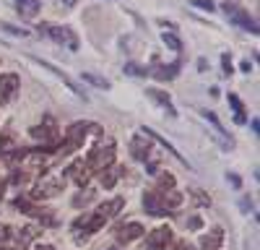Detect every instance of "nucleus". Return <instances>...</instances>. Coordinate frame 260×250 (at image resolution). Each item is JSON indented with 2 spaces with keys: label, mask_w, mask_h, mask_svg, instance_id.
I'll list each match as a JSON object with an SVG mask.
<instances>
[{
  "label": "nucleus",
  "mask_w": 260,
  "mask_h": 250,
  "mask_svg": "<svg viewBox=\"0 0 260 250\" xmlns=\"http://www.w3.org/2000/svg\"><path fill=\"white\" fill-rule=\"evenodd\" d=\"M6 185H8V180H0V196L6 193Z\"/></svg>",
  "instance_id": "nucleus-36"
},
{
  "label": "nucleus",
  "mask_w": 260,
  "mask_h": 250,
  "mask_svg": "<svg viewBox=\"0 0 260 250\" xmlns=\"http://www.w3.org/2000/svg\"><path fill=\"white\" fill-rule=\"evenodd\" d=\"M60 185H62L60 177H45V180L37 185V191H31V201H47V198H55V196L60 193Z\"/></svg>",
  "instance_id": "nucleus-9"
},
{
  "label": "nucleus",
  "mask_w": 260,
  "mask_h": 250,
  "mask_svg": "<svg viewBox=\"0 0 260 250\" xmlns=\"http://www.w3.org/2000/svg\"><path fill=\"white\" fill-rule=\"evenodd\" d=\"M65 177H71L78 188H86V185H89V180L94 177V172L89 170V164H86V162H73L68 170H65Z\"/></svg>",
  "instance_id": "nucleus-11"
},
{
  "label": "nucleus",
  "mask_w": 260,
  "mask_h": 250,
  "mask_svg": "<svg viewBox=\"0 0 260 250\" xmlns=\"http://www.w3.org/2000/svg\"><path fill=\"white\" fill-rule=\"evenodd\" d=\"M195 6H198V8H208V11H213V3H211V0H195Z\"/></svg>",
  "instance_id": "nucleus-31"
},
{
  "label": "nucleus",
  "mask_w": 260,
  "mask_h": 250,
  "mask_svg": "<svg viewBox=\"0 0 260 250\" xmlns=\"http://www.w3.org/2000/svg\"><path fill=\"white\" fill-rule=\"evenodd\" d=\"M159 175V180H156V191L159 193H167V191H175V175L172 172H156Z\"/></svg>",
  "instance_id": "nucleus-21"
},
{
  "label": "nucleus",
  "mask_w": 260,
  "mask_h": 250,
  "mask_svg": "<svg viewBox=\"0 0 260 250\" xmlns=\"http://www.w3.org/2000/svg\"><path fill=\"white\" fill-rule=\"evenodd\" d=\"M226 8V13H232V18L237 21V26H242L245 32H250V34H257V24H255V18L247 13V11H242V8H237V6H224Z\"/></svg>",
  "instance_id": "nucleus-12"
},
{
  "label": "nucleus",
  "mask_w": 260,
  "mask_h": 250,
  "mask_svg": "<svg viewBox=\"0 0 260 250\" xmlns=\"http://www.w3.org/2000/svg\"><path fill=\"white\" fill-rule=\"evenodd\" d=\"M229 180H232V185H237V188H240V185H242V180H240V175H229Z\"/></svg>",
  "instance_id": "nucleus-33"
},
{
  "label": "nucleus",
  "mask_w": 260,
  "mask_h": 250,
  "mask_svg": "<svg viewBox=\"0 0 260 250\" xmlns=\"http://www.w3.org/2000/svg\"><path fill=\"white\" fill-rule=\"evenodd\" d=\"M18 89H21V78L16 73H3L0 76V107L11 104L16 99Z\"/></svg>",
  "instance_id": "nucleus-7"
},
{
  "label": "nucleus",
  "mask_w": 260,
  "mask_h": 250,
  "mask_svg": "<svg viewBox=\"0 0 260 250\" xmlns=\"http://www.w3.org/2000/svg\"><path fill=\"white\" fill-rule=\"evenodd\" d=\"M143 211H148L151 216H167L169 214V206H167V196L159 193L156 188L143 193Z\"/></svg>",
  "instance_id": "nucleus-5"
},
{
  "label": "nucleus",
  "mask_w": 260,
  "mask_h": 250,
  "mask_svg": "<svg viewBox=\"0 0 260 250\" xmlns=\"http://www.w3.org/2000/svg\"><path fill=\"white\" fill-rule=\"evenodd\" d=\"M115 157H117V146L115 141H102L96 146H91L89 157H86V164L94 175H99L102 170H107L110 164H115Z\"/></svg>",
  "instance_id": "nucleus-1"
},
{
  "label": "nucleus",
  "mask_w": 260,
  "mask_h": 250,
  "mask_svg": "<svg viewBox=\"0 0 260 250\" xmlns=\"http://www.w3.org/2000/svg\"><path fill=\"white\" fill-rule=\"evenodd\" d=\"M94 198V191H83V193H78L76 198H73V206H81V203H89Z\"/></svg>",
  "instance_id": "nucleus-28"
},
{
  "label": "nucleus",
  "mask_w": 260,
  "mask_h": 250,
  "mask_svg": "<svg viewBox=\"0 0 260 250\" xmlns=\"http://www.w3.org/2000/svg\"><path fill=\"white\" fill-rule=\"evenodd\" d=\"M83 81H89L91 86H96V89H110V81L102 78V76H94V73H83Z\"/></svg>",
  "instance_id": "nucleus-25"
},
{
  "label": "nucleus",
  "mask_w": 260,
  "mask_h": 250,
  "mask_svg": "<svg viewBox=\"0 0 260 250\" xmlns=\"http://www.w3.org/2000/svg\"><path fill=\"white\" fill-rule=\"evenodd\" d=\"M122 206H125V198H120V196H117V198H110V201L99 203L94 214H96V216H102L104 222H110L112 216H117V214L122 211Z\"/></svg>",
  "instance_id": "nucleus-13"
},
{
  "label": "nucleus",
  "mask_w": 260,
  "mask_h": 250,
  "mask_svg": "<svg viewBox=\"0 0 260 250\" xmlns=\"http://www.w3.org/2000/svg\"><path fill=\"white\" fill-rule=\"evenodd\" d=\"M221 63H224V71L232 73V63H229V55H221Z\"/></svg>",
  "instance_id": "nucleus-32"
},
{
  "label": "nucleus",
  "mask_w": 260,
  "mask_h": 250,
  "mask_svg": "<svg viewBox=\"0 0 260 250\" xmlns=\"http://www.w3.org/2000/svg\"><path fill=\"white\" fill-rule=\"evenodd\" d=\"M229 104H232V110H234V120L242 125V122L247 120V115H245V107H242V99L237 97V94H229Z\"/></svg>",
  "instance_id": "nucleus-23"
},
{
  "label": "nucleus",
  "mask_w": 260,
  "mask_h": 250,
  "mask_svg": "<svg viewBox=\"0 0 260 250\" xmlns=\"http://www.w3.org/2000/svg\"><path fill=\"white\" fill-rule=\"evenodd\" d=\"M221 242H224V229L213 227L208 229V235L201 237V250H221Z\"/></svg>",
  "instance_id": "nucleus-15"
},
{
  "label": "nucleus",
  "mask_w": 260,
  "mask_h": 250,
  "mask_svg": "<svg viewBox=\"0 0 260 250\" xmlns=\"http://www.w3.org/2000/svg\"><path fill=\"white\" fill-rule=\"evenodd\" d=\"M175 235H172L169 227H156L146 235V245L143 250H175Z\"/></svg>",
  "instance_id": "nucleus-4"
},
{
  "label": "nucleus",
  "mask_w": 260,
  "mask_h": 250,
  "mask_svg": "<svg viewBox=\"0 0 260 250\" xmlns=\"http://www.w3.org/2000/svg\"><path fill=\"white\" fill-rule=\"evenodd\" d=\"M42 8V0H16V11L21 13V18H37Z\"/></svg>",
  "instance_id": "nucleus-18"
},
{
  "label": "nucleus",
  "mask_w": 260,
  "mask_h": 250,
  "mask_svg": "<svg viewBox=\"0 0 260 250\" xmlns=\"http://www.w3.org/2000/svg\"><path fill=\"white\" fill-rule=\"evenodd\" d=\"M151 149H154V146H151L146 133H141V136H136L133 141H130V154H133L138 162H146L151 157Z\"/></svg>",
  "instance_id": "nucleus-14"
},
{
  "label": "nucleus",
  "mask_w": 260,
  "mask_h": 250,
  "mask_svg": "<svg viewBox=\"0 0 260 250\" xmlns=\"http://www.w3.org/2000/svg\"><path fill=\"white\" fill-rule=\"evenodd\" d=\"M190 193H192V198H195V201H198L201 206H211V198H208L206 193H201V191H198V188H190Z\"/></svg>",
  "instance_id": "nucleus-27"
},
{
  "label": "nucleus",
  "mask_w": 260,
  "mask_h": 250,
  "mask_svg": "<svg viewBox=\"0 0 260 250\" xmlns=\"http://www.w3.org/2000/svg\"><path fill=\"white\" fill-rule=\"evenodd\" d=\"M146 94H148L151 99H154V102H159L161 107H167V110H169L172 115H175V110H172V97H169L167 91H161V89H148Z\"/></svg>",
  "instance_id": "nucleus-22"
},
{
  "label": "nucleus",
  "mask_w": 260,
  "mask_h": 250,
  "mask_svg": "<svg viewBox=\"0 0 260 250\" xmlns=\"http://www.w3.org/2000/svg\"><path fill=\"white\" fill-rule=\"evenodd\" d=\"M104 224H107V222L91 211V214L78 216V219L73 222V229H76V232H83V237H81V240H86L89 235H94V232H99V229H104ZM81 240H78V242H81Z\"/></svg>",
  "instance_id": "nucleus-8"
},
{
  "label": "nucleus",
  "mask_w": 260,
  "mask_h": 250,
  "mask_svg": "<svg viewBox=\"0 0 260 250\" xmlns=\"http://www.w3.org/2000/svg\"><path fill=\"white\" fill-rule=\"evenodd\" d=\"M29 133H31V138L42 141L45 146L57 143V122H55V117H52V115H47V117L42 120L39 125H34V128H31Z\"/></svg>",
  "instance_id": "nucleus-6"
},
{
  "label": "nucleus",
  "mask_w": 260,
  "mask_h": 250,
  "mask_svg": "<svg viewBox=\"0 0 260 250\" xmlns=\"http://www.w3.org/2000/svg\"><path fill=\"white\" fill-rule=\"evenodd\" d=\"M161 42L169 47V50H175V52H180L182 50V45H180V37L175 34V32H164L161 34Z\"/></svg>",
  "instance_id": "nucleus-24"
},
{
  "label": "nucleus",
  "mask_w": 260,
  "mask_h": 250,
  "mask_svg": "<svg viewBox=\"0 0 260 250\" xmlns=\"http://www.w3.org/2000/svg\"><path fill=\"white\" fill-rule=\"evenodd\" d=\"M125 73L127 76H146V68L136 66V63H125Z\"/></svg>",
  "instance_id": "nucleus-26"
},
{
  "label": "nucleus",
  "mask_w": 260,
  "mask_h": 250,
  "mask_svg": "<svg viewBox=\"0 0 260 250\" xmlns=\"http://www.w3.org/2000/svg\"><path fill=\"white\" fill-rule=\"evenodd\" d=\"M39 235H42V227H37V224L21 227V232L16 235V237H18V250H21V247H26L29 242H34V240H37Z\"/></svg>",
  "instance_id": "nucleus-19"
},
{
  "label": "nucleus",
  "mask_w": 260,
  "mask_h": 250,
  "mask_svg": "<svg viewBox=\"0 0 260 250\" xmlns=\"http://www.w3.org/2000/svg\"><path fill=\"white\" fill-rule=\"evenodd\" d=\"M180 71L177 63H172V66H154V71H151V76L159 78V81H169V78H175Z\"/></svg>",
  "instance_id": "nucleus-20"
},
{
  "label": "nucleus",
  "mask_w": 260,
  "mask_h": 250,
  "mask_svg": "<svg viewBox=\"0 0 260 250\" xmlns=\"http://www.w3.org/2000/svg\"><path fill=\"white\" fill-rule=\"evenodd\" d=\"M3 250H18V247H3Z\"/></svg>",
  "instance_id": "nucleus-39"
},
{
  "label": "nucleus",
  "mask_w": 260,
  "mask_h": 250,
  "mask_svg": "<svg viewBox=\"0 0 260 250\" xmlns=\"http://www.w3.org/2000/svg\"><path fill=\"white\" fill-rule=\"evenodd\" d=\"M190 227L198 229V227H201V219H198V216H192V219H190Z\"/></svg>",
  "instance_id": "nucleus-34"
},
{
  "label": "nucleus",
  "mask_w": 260,
  "mask_h": 250,
  "mask_svg": "<svg viewBox=\"0 0 260 250\" xmlns=\"http://www.w3.org/2000/svg\"><path fill=\"white\" fill-rule=\"evenodd\" d=\"M143 235H146V229H143V224H138V222H130V224H122V227L115 229V237H117L120 245H130L133 240H138V237H143Z\"/></svg>",
  "instance_id": "nucleus-10"
},
{
  "label": "nucleus",
  "mask_w": 260,
  "mask_h": 250,
  "mask_svg": "<svg viewBox=\"0 0 260 250\" xmlns=\"http://www.w3.org/2000/svg\"><path fill=\"white\" fill-rule=\"evenodd\" d=\"M122 167L120 164H110V167H107V170H102L99 172V182H102V188H115L117 185V180L122 177Z\"/></svg>",
  "instance_id": "nucleus-17"
},
{
  "label": "nucleus",
  "mask_w": 260,
  "mask_h": 250,
  "mask_svg": "<svg viewBox=\"0 0 260 250\" xmlns=\"http://www.w3.org/2000/svg\"><path fill=\"white\" fill-rule=\"evenodd\" d=\"M34 250H55V247H52V245H37Z\"/></svg>",
  "instance_id": "nucleus-37"
},
{
  "label": "nucleus",
  "mask_w": 260,
  "mask_h": 250,
  "mask_svg": "<svg viewBox=\"0 0 260 250\" xmlns=\"http://www.w3.org/2000/svg\"><path fill=\"white\" fill-rule=\"evenodd\" d=\"M31 60H34V63H39V66H42V68H47V71H50L52 76H57V78H60V81L65 83V86H68V89L73 91V94H78V97H83V91L78 89V83H73V78H71L68 73H62V71H57L55 66H50V63H47V60H37V57H31Z\"/></svg>",
  "instance_id": "nucleus-16"
},
{
  "label": "nucleus",
  "mask_w": 260,
  "mask_h": 250,
  "mask_svg": "<svg viewBox=\"0 0 260 250\" xmlns=\"http://www.w3.org/2000/svg\"><path fill=\"white\" fill-rule=\"evenodd\" d=\"M39 32L47 34L57 45H65L68 50H78V34L71 26H52V24H39Z\"/></svg>",
  "instance_id": "nucleus-3"
},
{
  "label": "nucleus",
  "mask_w": 260,
  "mask_h": 250,
  "mask_svg": "<svg viewBox=\"0 0 260 250\" xmlns=\"http://www.w3.org/2000/svg\"><path fill=\"white\" fill-rule=\"evenodd\" d=\"M3 29H6V32H11V34H16V37H29V32H26V29H18V26H8V24H3Z\"/></svg>",
  "instance_id": "nucleus-29"
},
{
  "label": "nucleus",
  "mask_w": 260,
  "mask_h": 250,
  "mask_svg": "<svg viewBox=\"0 0 260 250\" xmlns=\"http://www.w3.org/2000/svg\"><path fill=\"white\" fill-rule=\"evenodd\" d=\"M60 3H62L65 8H73V6H76V0H60Z\"/></svg>",
  "instance_id": "nucleus-35"
},
{
  "label": "nucleus",
  "mask_w": 260,
  "mask_h": 250,
  "mask_svg": "<svg viewBox=\"0 0 260 250\" xmlns=\"http://www.w3.org/2000/svg\"><path fill=\"white\" fill-rule=\"evenodd\" d=\"M13 237V232H11V227H0V245L3 242H8Z\"/></svg>",
  "instance_id": "nucleus-30"
},
{
  "label": "nucleus",
  "mask_w": 260,
  "mask_h": 250,
  "mask_svg": "<svg viewBox=\"0 0 260 250\" xmlns=\"http://www.w3.org/2000/svg\"><path fill=\"white\" fill-rule=\"evenodd\" d=\"M91 131H96L94 128V122H89V120H78V122H73L68 131H65V143L62 146H57V154H71V151H76L78 146H83V141H86V136H89Z\"/></svg>",
  "instance_id": "nucleus-2"
},
{
  "label": "nucleus",
  "mask_w": 260,
  "mask_h": 250,
  "mask_svg": "<svg viewBox=\"0 0 260 250\" xmlns=\"http://www.w3.org/2000/svg\"><path fill=\"white\" fill-rule=\"evenodd\" d=\"M104 250H122L120 245H112V247H104Z\"/></svg>",
  "instance_id": "nucleus-38"
}]
</instances>
